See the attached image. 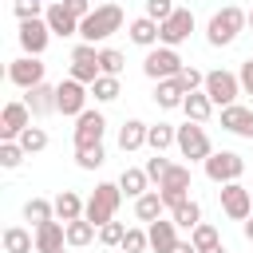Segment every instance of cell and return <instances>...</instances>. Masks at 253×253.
<instances>
[{"instance_id": "6da1fadb", "label": "cell", "mask_w": 253, "mask_h": 253, "mask_svg": "<svg viewBox=\"0 0 253 253\" xmlns=\"http://www.w3.org/2000/svg\"><path fill=\"white\" fill-rule=\"evenodd\" d=\"M245 24H249V12H241L237 4H225L221 12L210 16V24H206V40H210L213 47H229V43L245 32Z\"/></svg>"}, {"instance_id": "7a4b0ae2", "label": "cell", "mask_w": 253, "mask_h": 253, "mask_svg": "<svg viewBox=\"0 0 253 253\" xmlns=\"http://www.w3.org/2000/svg\"><path fill=\"white\" fill-rule=\"evenodd\" d=\"M123 8L119 4H99L87 20H79V40L83 43H103L107 36H115L119 28H123Z\"/></svg>"}, {"instance_id": "3957f363", "label": "cell", "mask_w": 253, "mask_h": 253, "mask_svg": "<svg viewBox=\"0 0 253 253\" xmlns=\"http://www.w3.org/2000/svg\"><path fill=\"white\" fill-rule=\"evenodd\" d=\"M119 202H123V190H119V182H99V186L91 190V198H87V210H83V217H87L95 229H103L107 221H115V210H119Z\"/></svg>"}, {"instance_id": "277c9868", "label": "cell", "mask_w": 253, "mask_h": 253, "mask_svg": "<svg viewBox=\"0 0 253 253\" xmlns=\"http://www.w3.org/2000/svg\"><path fill=\"white\" fill-rule=\"evenodd\" d=\"M186 63H182V55H178V47H150L146 51V59H142V75L146 79H154V83H162V79H178V71H182Z\"/></svg>"}, {"instance_id": "5b68a950", "label": "cell", "mask_w": 253, "mask_h": 253, "mask_svg": "<svg viewBox=\"0 0 253 253\" xmlns=\"http://www.w3.org/2000/svg\"><path fill=\"white\" fill-rule=\"evenodd\" d=\"M202 166H206V178H210L213 186H229V182H237V178L245 174V158H241L237 150H213Z\"/></svg>"}, {"instance_id": "8992f818", "label": "cell", "mask_w": 253, "mask_h": 253, "mask_svg": "<svg viewBox=\"0 0 253 253\" xmlns=\"http://www.w3.org/2000/svg\"><path fill=\"white\" fill-rule=\"evenodd\" d=\"M174 146H178V154H182V158H190V162H206V158L213 154L206 126H202V123H190V119L178 126V142H174Z\"/></svg>"}, {"instance_id": "52a82bcc", "label": "cell", "mask_w": 253, "mask_h": 253, "mask_svg": "<svg viewBox=\"0 0 253 253\" xmlns=\"http://www.w3.org/2000/svg\"><path fill=\"white\" fill-rule=\"evenodd\" d=\"M206 95H210V103L213 107H233L237 103V95H241V79L233 75V71H206V87H202Z\"/></svg>"}, {"instance_id": "ba28073f", "label": "cell", "mask_w": 253, "mask_h": 253, "mask_svg": "<svg viewBox=\"0 0 253 253\" xmlns=\"http://www.w3.org/2000/svg\"><path fill=\"white\" fill-rule=\"evenodd\" d=\"M87 99H91V87H83L79 79H63V83H55V111L59 115H67V119H79L83 111H87Z\"/></svg>"}, {"instance_id": "9c48e42d", "label": "cell", "mask_w": 253, "mask_h": 253, "mask_svg": "<svg viewBox=\"0 0 253 253\" xmlns=\"http://www.w3.org/2000/svg\"><path fill=\"white\" fill-rule=\"evenodd\" d=\"M217 198H221V213H225L229 221H245V217H253V190H245L241 182L221 186Z\"/></svg>"}, {"instance_id": "30bf717a", "label": "cell", "mask_w": 253, "mask_h": 253, "mask_svg": "<svg viewBox=\"0 0 253 253\" xmlns=\"http://www.w3.org/2000/svg\"><path fill=\"white\" fill-rule=\"evenodd\" d=\"M28 126H32V111H28V103H24V99L4 103V111H0V142H16Z\"/></svg>"}, {"instance_id": "8fae6325", "label": "cell", "mask_w": 253, "mask_h": 253, "mask_svg": "<svg viewBox=\"0 0 253 253\" xmlns=\"http://www.w3.org/2000/svg\"><path fill=\"white\" fill-rule=\"evenodd\" d=\"M158 194L166 202V210H178L182 202H190V166H170V174L158 182Z\"/></svg>"}, {"instance_id": "7c38bea8", "label": "cell", "mask_w": 253, "mask_h": 253, "mask_svg": "<svg viewBox=\"0 0 253 253\" xmlns=\"http://www.w3.org/2000/svg\"><path fill=\"white\" fill-rule=\"evenodd\" d=\"M99 75H103V71H99V47H95V43H79V47L71 51V79H79L83 87H91Z\"/></svg>"}, {"instance_id": "4fadbf2b", "label": "cell", "mask_w": 253, "mask_h": 253, "mask_svg": "<svg viewBox=\"0 0 253 253\" xmlns=\"http://www.w3.org/2000/svg\"><path fill=\"white\" fill-rule=\"evenodd\" d=\"M103 130H107V119L99 111H83L75 119V150H87V146H103Z\"/></svg>"}, {"instance_id": "5bb4252c", "label": "cell", "mask_w": 253, "mask_h": 253, "mask_svg": "<svg viewBox=\"0 0 253 253\" xmlns=\"http://www.w3.org/2000/svg\"><path fill=\"white\" fill-rule=\"evenodd\" d=\"M16 40H20L24 55H43L47 43H51V28H47V20H24L20 32H16Z\"/></svg>"}, {"instance_id": "9a60e30c", "label": "cell", "mask_w": 253, "mask_h": 253, "mask_svg": "<svg viewBox=\"0 0 253 253\" xmlns=\"http://www.w3.org/2000/svg\"><path fill=\"white\" fill-rule=\"evenodd\" d=\"M8 79H12L20 91L40 87V83H43V63H40V55H20V59H12V63H8Z\"/></svg>"}, {"instance_id": "2e32d148", "label": "cell", "mask_w": 253, "mask_h": 253, "mask_svg": "<svg viewBox=\"0 0 253 253\" xmlns=\"http://www.w3.org/2000/svg\"><path fill=\"white\" fill-rule=\"evenodd\" d=\"M158 28H162V47H178V43H186L190 32H194V12H190V8H174V16L162 20Z\"/></svg>"}, {"instance_id": "e0dca14e", "label": "cell", "mask_w": 253, "mask_h": 253, "mask_svg": "<svg viewBox=\"0 0 253 253\" xmlns=\"http://www.w3.org/2000/svg\"><path fill=\"white\" fill-rule=\"evenodd\" d=\"M67 245V225L63 221H43L36 229V253H63Z\"/></svg>"}, {"instance_id": "ac0fdd59", "label": "cell", "mask_w": 253, "mask_h": 253, "mask_svg": "<svg viewBox=\"0 0 253 253\" xmlns=\"http://www.w3.org/2000/svg\"><path fill=\"white\" fill-rule=\"evenodd\" d=\"M221 126H225L229 134H237V138H249V142H253V111H249V107H241V103L221 107Z\"/></svg>"}, {"instance_id": "d6986e66", "label": "cell", "mask_w": 253, "mask_h": 253, "mask_svg": "<svg viewBox=\"0 0 253 253\" xmlns=\"http://www.w3.org/2000/svg\"><path fill=\"white\" fill-rule=\"evenodd\" d=\"M43 20H47V28H51V36H59V40H67V36H79V20L63 8V0H55V4H47V12H43Z\"/></svg>"}, {"instance_id": "ffe728a7", "label": "cell", "mask_w": 253, "mask_h": 253, "mask_svg": "<svg viewBox=\"0 0 253 253\" xmlns=\"http://www.w3.org/2000/svg\"><path fill=\"white\" fill-rule=\"evenodd\" d=\"M146 237H150V249H154V253H170V249L178 245V225H174V217L150 221V225H146Z\"/></svg>"}, {"instance_id": "44dd1931", "label": "cell", "mask_w": 253, "mask_h": 253, "mask_svg": "<svg viewBox=\"0 0 253 253\" xmlns=\"http://www.w3.org/2000/svg\"><path fill=\"white\" fill-rule=\"evenodd\" d=\"M126 32H130V43H138V47H146V51L162 43V28H158V20H150V16L130 20V24H126Z\"/></svg>"}, {"instance_id": "7402d4cb", "label": "cell", "mask_w": 253, "mask_h": 253, "mask_svg": "<svg viewBox=\"0 0 253 253\" xmlns=\"http://www.w3.org/2000/svg\"><path fill=\"white\" fill-rule=\"evenodd\" d=\"M51 206H55V221H79L83 217V210H87V202L75 194V190H59L55 198H51Z\"/></svg>"}, {"instance_id": "603a6c76", "label": "cell", "mask_w": 253, "mask_h": 253, "mask_svg": "<svg viewBox=\"0 0 253 253\" xmlns=\"http://www.w3.org/2000/svg\"><path fill=\"white\" fill-rule=\"evenodd\" d=\"M24 103H28L32 119H43V115H51V111H55V87H51V83H40V87L24 91Z\"/></svg>"}, {"instance_id": "cb8c5ba5", "label": "cell", "mask_w": 253, "mask_h": 253, "mask_svg": "<svg viewBox=\"0 0 253 253\" xmlns=\"http://www.w3.org/2000/svg\"><path fill=\"white\" fill-rule=\"evenodd\" d=\"M146 126H150V123H142V119H126V123L119 126V146H123V154L146 146Z\"/></svg>"}, {"instance_id": "d4e9b609", "label": "cell", "mask_w": 253, "mask_h": 253, "mask_svg": "<svg viewBox=\"0 0 253 253\" xmlns=\"http://www.w3.org/2000/svg\"><path fill=\"white\" fill-rule=\"evenodd\" d=\"M162 210H166V202H162V194H158V190H146L142 198H134V217H138V221H146V225H150V221H158V217H162Z\"/></svg>"}, {"instance_id": "484cf974", "label": "cell", "mask_w": 253, "mask_h": 253, "mask_svg": "<svg viewBox=\"0 0 253 253\" xmlns=\"http://www.w3.org/2000/svg\"><path fill=\"white\" fill-rule=\"evenodd\" d=\"M32 249H36V229H24V225L4 229V253H32Z\"/></svg>"}, {"instance_id": "4316f807", "label": "cell", "mask_w": 253, "mask_h": 253, "mask_svg": "<svg viewBox=\"0 0 253 253\" xmlns=\"http://www.w3.org/2000/svg\"><path fill=\"white\" fill-rule=\"evenodd\" d=\"M154 103H158L162 111H174V107H182V103H186V91H182V83H178V79H162V83L154 87Z\"/></svg>"}, {"instance_id": "83f0119b", "label": "cell", "mask_w": 253, "mask_h": 253, "mask_svg": "<svg viewBox=\"0 0 253 253\" xmlns=\"http://www.w3.org/2000/svg\"><path fill=\"white\" fill-rule=\"evenodd\" d=\"M182 115H186L190 123H206V119L213 115L210 95H206V91H190V95H186V103H182Z\"/></svg>"}, {"instance_id": "f1b7e54d", "label": "cell", "mask_w": 253, "mask_h": 253, "mask_svg": "<svg viewBox=\"0 0 253 253\" xmlns=\"http://www.w3.org/2000/svg\"><path fill=\"white\" fill-rule=\"evenodd\" d=\"M178 142V126H170V123H150L146 126V146L154 150V154H162L166 146H174Z\"/></svg>"}, {"instance_id": "f546056e", "label": "cell", "mask_w": 253, "mask_h": 253, "mask_svg": "<svg viewBox=\"0 0 253 253\" xmlns=\"http://www.w3.org/2000/svg\"><path fill=\"white\" fill-rule=\"evenodd\" d=\"M146 186H150V178H146V170H138V166H126V170L119 174V190H123L126 198H142Z\"/></svg>"}, {"instance_id": "4dcf8cb0", "label": "cell", "mask_w": 253, "mask_h": 253, "mask_svg": "<svg viewBox=\"0 0 253 253\" xmlns=\"http://www.w3.org/2000/svg\"><path fill=\"white\" fill-rule=\"evenodd\" d=\"M24 221H32V229H40L43 221H55V206L47 198H28L24 202Z\"/></svg>"}, {"instance_id": "1f68e13d", "label": "cell", "mask_w": 253, "mask_h": 253, "mask_svg": "<svg viewBox=\"0 0 253 253\" xmlns=\"http://www.w3.org/2000/svg\"><path fill=\"white\" fill-rule=\"evenodd\" d=\"M99 237V229L87 221V217H79V221H67V245L71 249H83V245H91Z\"/></svg>"}, {"instance_id": "d6a6232c", "label": "cell", "mask_w": 253, "mask_h": 253, "mask_svg": "<svg viewBox=\"0 0 253 253\" xmlns=\"http://www.w3.org/2000/svg\"><path fill=\"white\" fill-rule=\"evenodd\" d=\"M190 241H194V249H198V253H206V249H217V245H221V233H217V225L198 221V225L190 229Z\"/></svg>"}, {"instance_id": "836d02e7", "label": "cell", "mask_w": 253, "mask_h": 253, "mask_svg": "<svg viewBox=\"0 0 253 253\" xmlns=\"http://www.w3.org/2000/svg\"><path fill=\"white\" fill-rule=\"evenodd\" d=\"M119 75H99L95 83H91V95H95V103H115L119 99Z\"/></svg>"}, {"instance_id": "e575fe53", "label": "cell", "mask_w": 253, "mask_h": 253, "mask_svg": "<svg viewBox=\"0 0 253 253\" xmlns=\"http://www.w3.org/2000/svg\"><path fill=\"white\" fill-rule=\"evenodd\" d=\"M170 217H174V225H178V229H194V225L202 221V206L190 198V202H182L178 210H170Z\"/></svg>"}, {"instance_id": "d590c367", "label": "cell", "mask_w": 253, "mask_h": 253, "mask_svg": "<svg viewBox=\"0 0 253 253\" xmlns=\"http://www.w3.org/2000/svg\"><path fill=\"white\" fill-rule=\"evenodd\" d=\"M16 142H20V146H24L28 154H40V150L47 146V130H43V126H28V130H24V134H20Z\"/></svg>"}, {"instance_id": "8d00e7d4", "label": "cell", "mask_w": 253, "mask_h": 253, "mask_svg": "<svg viewBox=\"0 0 253 253\" xmlns=\"http://www.w3.org/2000/svg\"><path fill=\"white\" fill-rule=\"evenodd\" d=\"M123 51H115V47H99V71L103 75H119L123 71Z\"/></svg>"}, {"instance_id": "74e56055", "label": "cell", "mask_w": 253, "mask_h": 253, "mask_svg": "<svg viewBox=\"0 0 253 253\" xmlns=\"http://www.w3.org/2000/svg\"><path fill=\"white\" fill-rule=\"evenodd\" d=\"M24 158H28V150H24L20 142H0V166H4V170H16Z\"/></svg>"}, {"instance_id": "f35d334b", "label": "cell", "mask_w": 253, "mask_h": 253, "mask_svg": "<svg viewBox=\"0 0 253 253\" xmlns=\"http://www.w3.org/2000/svg\"><path fill=\"white\" fill-rule=\"evenodd\" d=\"M103 158H107V150H103V146L75 150V166H79V170H99V166H103Z\"/></svg>"}, {"instance_id": "ab89813d", "label": "cell", "mask_w": 253, "mask_h": 253, "mask_svg": "<svg viewBox=\"0 0 253 253\" xmlns=\"http://www.w3.org/2000/svg\"><path fill=\"white\" fill-rule=\"evenodd\" d=\"M123 253H146L150 249V237H146V229H126V237H123V245H119Z\"/></svg>"}, {"instance_id": "60d3db41", "label": "cell", "mask_w": 253, "mask_h": 253, "mask_svg": "<svg viewBox=\"0 0 253 253\" xmlns=\"http://www.w3.org/2000/svg\"><path fill=\"white\" fill-rule=\"evenodd\" d=\"M12 8H16V16H20V24L24 20H43V0H12Z\"/></svg>"}, {"instance_id": "b9f144b4", "label": "cell", "mask_w": 253, "mask_h": 253, "mask_svg": "<svg viewBox=\"0 0 253 253\" xmlns=\"http://www.w3.org/2000/svg\"><path fill=\"white\" fill-rule=\"evenodd\" d=\"M178 83H182V91L190 95V91H202V87H206V75H202L198 67H182V71H178Z\"/></svg>"}, {"instance_id": "7bdbcfd3", "label": "cell", "mask_w": 253, "mask_h": 253, "mask_svg": "<svg viewBox=\"0 0 253 253\" xmlns=\"http://www.w3.org/2000/svg\"><path fill=\"white\" fill-rule=\"evenodd\" d=\"M170 166H174L170 158H162V154H154V158H146V166H142V170H146V178H150V182H162V178L170 174Z\"/></svg>"}, {"instance_id": "ee69618b", "label": "cell", "mask_w": 253, "mask_h": 253, "mask_svg": "<svg viewBox=\"0 0 253 253\" xmlns=\"http://www.w3.org/2000/svg\"><path fill=\"white\" fill-rule=\"evenodd\" d=\"M123 237H126V225H123V221H107V225L99 229V241H103V245H123Z\"/></svg>"}, {"instance_id": "f6af8a7d", "label": "cell", "mask_w": 253, "mask_h": 253, "mask_svg": "<svg viewBox=\"0 0 253 253\" xmlns=\"http://www.w3.org/2000/svg\"><path fill=\"white\" fill-rule=\"evenodd\" d=\"M142 16H150V20L162 24V20L174 16V0H146V12H142Z\"/></svg>"}, {"instance_id": "bcb514c9", "label": "cell", "mask_w": 253, "mask_h": 253, "mask_svg": "<svg viewBox=\"0 0 253 253\" xmlns=\"http://www.w3.org/2000/svg\"><path fill=\"white\" fill-rule=\"evenodd\" d=\"M63 8H67L75 20H87V16L95 12V8H91V0H63Z\"/></svg>"}, {"instance_id": "7dc6e473", "label": "cell", "mask_w": 253, "mask_h": 253, "mask_svg": "<svg viewBox=\"0 0 253 253\" xmlns=\"http://www.w3.org/2000/svg\"><path fill=\"white\" fill-rule=\"evenodd\" d=\"M237 79H241V95H253V55L241 63V71H237Z\"/></svg>"}, {"instance_id": "c3c4849f", "label": "cell", "mask_w": 253, "mask_h": 253, "mask_svg": "<svg viewBox=\"0 0 253 253\" xmlns=\"http://www.w3.org/2000/svg\"><path fill=\"white\" fill-rule=\"evenodd\" d=\"M170 253H198V249H194V241H178Z\"/></svg>"}, {"instance_id": "681fc988", "label": "cell", "mask_w": 253, "mask_h": 253, "mask_svg": "<svg viewBox=\"0 0 253 253\" xmlns=\"http://www.w3.org/2000/svg\"><path fill=\"white\" fill-rule=\"evenodd\" d=\"M241 233H245V241H253V217H245V221H241Z\"/></svg>"}, {"instance_id": "f907efd6", "label": "cell", "mask_w": 253, "mask_h": 253, "mask_svg": "<svg viewBox=\"0 0 253 253\" xmlns=\"http://www.w3.org/2000/svg\"><path fill=\"white\" fill-rule=\"evenodd\" d=\"M206 253H225V245H217V249H206Z\"/></svg>"}, {"instance_id": "816d5d0a", "label": "cell", "mask_w": 253, "mask_h": 253, "mask_svg": "<svg viewBox=\"0 0 253 253\" xmlns=\"http://www.w3.org/2000/svg\"><path fill=\"white\" fill-rule=\"evenodd\" d=\"M249 28H253V8H249Z\"/></svg>"}, {"instance_id": "f5cc1de1", "label": "cell", "mask_w": 253, "mask_h": 253, "mask_svg": "<svg viewBox=\"0 0 253 253\" xmlns=\"http://www.w3.org/2000/svg\"><path fill=\"white\" fill-rule=\"evenodd\" d=\"M63 253H67V249H63Z\"/></svg>"}, {"instance_id": "db71d44e", "label": "cell", "mask_w": 253, "mask_h": 253, "mask_svg": "<svg viewBox=\"0 0 253 253\" xmlns=\"http://www.w3.org/2000/svg\"><path fill=\"white\" fill-rule=\"evenodd\" d=\"M51 4H55V0H51Z\"/></svg>"}]
</instances>
